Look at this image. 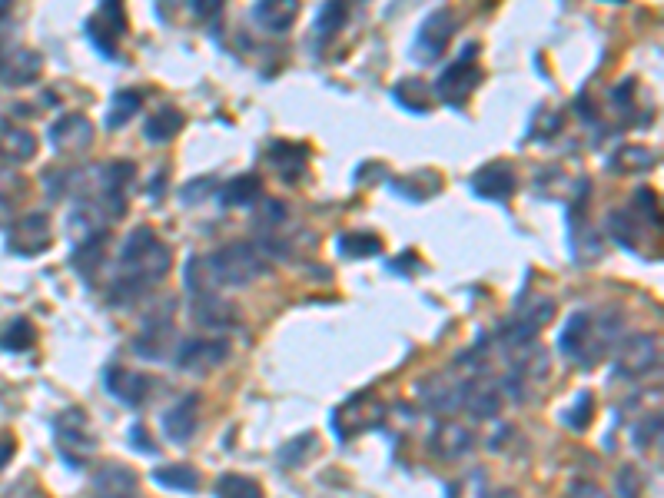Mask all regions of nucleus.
<instances>
[{
    "mask_svg": "<svg viewBox=\"0 0 664 498\" xmlns=\"http://www.w3.org/2000/svg\"><path fill=\"white\" fill-rule=\"evenodd\" d=\"M183 123H186L183 113L176 107H160L150 113L147 123H143V137H147L150 143H166L183 130Z\"/></svg>",
    "mask_w": 664,
    "mask_h": 498,
    "instance_id": "obj_22",
    "label": "nucleus"
},
{
    "mask_svg": "<svg viewBox=\"0 0 664 498\" xmlns=\"http://www.w3.org/2000/svg\"><path fill=\"white\" fill-rule=\"evenodd\" d=\"M591 329H595L591 316L575 313L572 319H568V326L562 329V339H558V346H562L565 356L578 359L581 366H588V356H591Z\"/></svg>",
    "mask_w": 664,
    "mask_h": 498,
    "instance_id": "obj_16",
    "label": "nucleus"
},
{
    "mask_svg": "<svg viewBox=\"0 0 664 498\" xmlns=\"http://www.w3.org/2000/svg\"><path fill=\"white\" fill-rule=\"evenodd\" d=\"M193 316L200 319L203 326H213V329H220V326H236V319H240V313L226 303V299H220V296H196V306H193Z\"/></svg>",
    "mask_w": 664,
    "mask_h": 498,
    "instance_id": "obj_23",
    "label": "nucleus"
},
{
    "mask_svg": "<svg viewBox=\"0 0 664 498\" xmlns=\"http://www.w3.org/2000/svg\"><path fill=\"white\" fill-rule=\"evenodd\" d=\"M130 442H133V449H140V452H150V455H157V442L150 439L147 425H130Z\"/></svg>",
    "mask_w": 664,
    "mask_h": 498,
    "instance_id": "obj_37",
    "label": "nucleus"
},
{
    "mask_svg": "<svg viewBox=\"0 0 664 498\" xmlns=\"http://www.w3.org/2000/svg\"><path fill=\"white\" fill-rule=\"evenodd\" d=\"M216 498H263V489L246 475H223L216 482Z\"/></svg>",
    "mask_w": 664,
    "mask_h": 498,
    "instance_id": "obj_31",
    "label": "nucleus"
},
{
    "mask_svg": "<svg viewBox=\"0 0 664 498\" xmlns=\"http://www.w3.org/2000/svg\"><path fill=\"white\" fill-rule=\"evenodd\" d=\"M97 498H117V495H97Z\"/></svg>",
    "mask_w": 664,
    "mask_h": 498,
    "instance_id": "obj_41",
    "label": "nucleus"
},
{
    "mask_svg": "<svg viewBox=\"0 0 664 498\" xmlns=\"http://www.w3.org/2000/svg\"><path fill=\"white\" fill-rule=\"evenodd\" d=\"M498 392L492 389V382L485 379H469L462 382V402L459 409H469L475 419H492V415L498 412Z\"/></svg>",
    "mask_w": 664,
    "mask_h": 498,
    "instance_id": "obj_18",
    "label": "nucleus"
},
{
    "mask_svg": "<svg viewBox=\"0 0 664 498\" xmlns=\"http://www.w3.org/2000/svg\"><path fill=\"white\" fill-rule=\"evenodd\" d=\"M37 342V329L30 319H10V323L0 329V349L4 352H27Z\"/></svg>",
    "mask_w": 664,
    "mask_h": 498,
    "instance_id": "obj_26",
    "label": "nucleus"
},
{
    "mask_svg": "<svg viewBox=\"0 0 664 498\" xmlns=\"http://www.w3.org/2000/svg\"><path fill=\"white\" fill-rule=\"evenodd\" d=\"M346 17H349L346 4H326L323 10H319V17H316V24H313L316 37H319V40H329L332 34H336V30H342Z\"/></svg>",
    "mask_w": 664,
    "mask_h": 498,
    "instance_id": "obj_32",
    "label": "nucleus"
},
{
    "mask_svg": "<svg viewBox=\"0 0 664 498\" xmlns=\"http://www.w3.org/2000/svg\"><path fill=\"white\" fill-rule=\"evenodd\" d=\"M123 24H127V17H123L120 4H103V7L97 10V17L87 20V37H90V44L97 47L107 60L117 57V37L123 34Z\"/></svg>",
    "mask_w": 664,
    "mask_h": 498,
    "instance_id": "obj_10",
    "label": "nucleus"
},
{
    "mask_svg": "<svg viewBox=\"0 0 664 498\" xmlns=\"http://www.w3.org/2000/svg\"><path fill=\"white\" fill-rule=\"evenodd\" d=\"M17 452V442H14V435H7V432H0V472L7 469V462H10V455Z\"/></svg>",
    "mask_w": 664,
    "mask_h": 498,
    "instance_id": "obj_39",
    "label": "nucleus"
},
{
    "mask_svg": "<svg viewBox=\"0 0 664 498\" xmlns=\"http://www.w3.org/2000/svg\"><path fill=\"white\" fill-rule=\"evenodd\" d=\"M37 153V140L27 130L4 127L0 130V160H30Z\"/></svg>",
    "mask_w": 664,
    "mask_h": 498,
    "instance_id": "obj_25",
    "label": "nucleus"
},
{
    "mask_svg": "<svg viewBox=\"0 0 664 498\" xmlns=\"http://www.w3.org/2000/svg\"><path fill=\"white\" fill-rule=\"evenodd\" d=\"M103 386H107L110 396L120 399L123 406H140L150 392V379L140 376V372H130V369H107Z\"/></svg>",
    "mask_w": 664,
    "mask_h": 498,
    "instance_id": "obj_15",
    "label": "nucleus"
},
{
    "mask_svg": "<svg viewBox=\"0 0 664 498\" xmlns=\"http://www.w3.org/2000/svg\"><path fill=\"white\" fill-rule=\"evenodd\" d=\"M44 70V60H40L34 50H10V54H0V83L4 87H27L34 83Z\"/></svg>",
    "mask_w": 664,
    "mask_h": 498,
    "instance_id": "obj_14",
    "label": "nucleus"
},
{
    "mask_svg": "<svg viewBox=\"0 0 664 498\" xmlns=\"http://www.w3.org/2000/svg\"><path fill=\"white\" fill-rule=\"evenodd\" d=\"M392 269H396V273H402V276H412V273H422V259L415 256V253H402L399 259H392Z\"/></svg>",
    "mask_w": 664,
    "mask_h": 498,
    "instance_id": "obj_38",
    "label": "nucleus"
},
{
    "mask_svg": "<svg viewBox=\"0 0 664 498\" xmlns=\"http://www.w3.org/2000/svg\"><path fill=\"white\" fill-rule=\"evenodd\" d=\"M396 100L406 103L415 113H425V107H429V103L422 100V80H402L396 87Z\"/></svg>",
    "mask_w": 664,
    "mask_h": 498,
    "instance_id": "obj_35",
    "label": "nucleus"
},
{
    "mask_svg": "<svg viewBox=\"0 0 664 498\" xmlns=\"http://www.w3.org/2000/svg\"><path fill=\"white\" fill-rule=\"evenodd\" d=\"M299 17V4L296 0H286V4H256L253 7V20L259 27H266L269 34H286L293 27V20Z\"/></svg>",
    "mask_w": 664,
    "mask_h": 498,
    "instance_id": "obj_21",
    "label": "nucleus"
},
{
    "mask_svg": "<svg viewBox=\"0 0 664 498\" xmlns=\"http://www.w3.org/2000/svg\"><path fill=\"white\" fill-rule=\"evenodd\" d=\"M432 452L442 455V459H459L472 449V432L462 429V425H439V429L432 432Z\"/></svg>",
    "mask_w": 664,
    "mask_h": 498,
    "instance_id": "obj_20",
    "label": "nucleus"
},
{
    "mask_svg": "<svg viewBox=\"0 0 664 498\" xmlns=\"http://www.w3.org/2000/svg\"><path fill=\"white\" fill-rule=\"evenodd\" d=\"M472 193L482 196V200L505 203L508 196L515 193V173H512V166H508V163H489V166H482V170L472 176Z\"/></svg>",
    "mask_w": 664,
    "mask_h": 498,
    "instance_id": "obj_13",
    "label": "nucleus"
},
{
    "mask_svg": "<svg viewBox=\"0 0 664 498\" xmlns=\"http://www.w3.org/2000/svg\"><path fill=\"white\" fill-rule=\"evenodd\" d=\"M140 107H143V93H140V90H120L117 97H113V103H110L107 127H110V130L127 127V123L137 117Z\"/></svg>",
    "mask_w": 664,
    "mask_h": 498,
    "instance_id": "obj_28",
    "label": "nucleus"
},
{
    "mask_svg": "<svg viewBox=\"0 0 664 498\" xmlns=\"http://www.w3.org/2000/svg\"><path fill=\"white\" fill-rule=\"evenodd\" d=\"M107 226H110V216L103 213L100 206H93V203H77L74 210H70V216H67V233H70V243H74V249L103 243V236H107Z\"/></svg>",
    "mask_w": 664,
    "mask_h": 498,
    "instance_id": "obj_7",
    "label": "nucleus"
},
{
    "mask_svg": "<svg viewBox=\"0 0 664 498\" xmlns=\"http://www.w3.org/2000/svg\"><path fill=\"white\" fill-rule=\"evenodd\" d=\"M206 276H210L213 289L216 286H246L266 273V259L253 243H230L216 249L213 256H203Z\"/></svg>",
    "mask_w": 664,
    "mask_h": 498,
    "instance_id": "obj_2",
    "label": "nucleus"
},
{
    "mask_svg": "<svg viewBox=\"0 0 664 498\" xmlns=\"http://www.w3.org/2000/svg\"><path fill=\"white\" fill-rule=\"evenodd\" d=\"M196 422H200V396H196V392L183 396L180 402H173V406L163 412V432H166V439L176 445H186L193 439Z\"/></svg>",
    "mask_w": 664,
    "mask_h": 498,
    "instance_id": "obj_11",
    "label": "nucleus"
},
{
    "mask_svg": "<svg viewBox=\"0 0 664 498\" xmlns=\"http://www.w3.org/2000/svg\"><path fill=\"white\" fill-rule=\"evenodd\" d=\"M93 489L97 495H117V498H133L137 495V472L127 469V465H103V469L93 475Z\"/></svg>",
    "mask_w": 664,
    "mask_h": 498,
    "instance_id": "obj_17",
    "label": "nucleus"
},
{
    "mask_svg": "<svg viewBox=\"0 0 664 498\" xmlns=\"http://www.w3.org/2000/svg\"><path fill=\"white\" fill-rule=\"evenodd\" d=\"M230 356V342L226 339H186L180 349H176L173 362L186 372H206Z\"/></svg>",
    "mask_w": 664,
    "mask_h": 498,
    "instance_id": "obj_9",
    "label": "nucleus"
},
{
    "mask_svg": "<svg viewBox=\"0 0 664 498\" xmlns=\"http://www.w3.org/2000/svg\"><path fill=\"white\" fill-rule=\"evenodd\" d=\"M475 54H479V44H469V50H462V57L439 74V80H435V93H439L442 103L459 107V103L469 100V93L482 83V70L475 67Z\"/></svg>",
    "mask_w": 664,
    "mask_h": 498,
    "instance_id": "obj_3",
    "label": "nucleus"
},
{
    "mask_svg": "<svg viewBox=\"0 0 664 498\" xmlns=\"http://www.w3.org/2000/svg\"><path fill=\"white\" fill-rule=\"evenodd\" d=\"M160 489H173V492H196L200 489V472L193 465H160L157 472L150 475Z\"/></svg>",
    "mask_w": 664,
    "mask_h": 498,
    "instance_id": "obj_24",
    "label": "nucleus"
},
{
    "mask_svg": "<svg viewBox=\"0 0 664 498\" xmlns=\"http://www.w3.org/2000/svg\"><path fill=\"white\" fill-rule=\"evenodd\" d=\"M591 415H595V402H591V392H581V396L575 399V406L568 409L565 422L572 425L575 432H585L588 422H591Z\"/></svg>",
    "mask_w": 664,
    "mask_h": 498,
    "instance_id": "obj_34",
    "label": "nucleus"
},
{
    "mask_svg": "<svg viewBox=\"0 0 664 498\" xmlns=\"http://www.w3.org/2000/svg\"><path fill=\"white\" fill-rule=\"evenodd\" d=\"M269 160H273V166H276V173L283 176L286 183H296L299 176L306 173V160H309V150L306 147H299V143H273L269 147Z\"/></svg>",
    "mask_w": 664,
    "mask_h": 498,
    "instance_id": "obj_19",
    "label": "nucleus"
},
{
    "mask_svg": "<svg viewBox=\"0 0 664 498\" xmlns=\"http://www.w3.org/2000/svg\"><path fill=\"white\" fill-rule=\"evenodd\" d=\"M50 143H54L57 150H67V153H80L87 150L93 143V123L83 117V113H64L54 127H50Z\"/></svg>",
    "mask_w": 664,
    "mask_h": 498,
    "instance_id": "obj_12",
    "label": "nucleus"
},
{
    "mask_svg": "<svg viewBox=\"0 0 664 498\" xmlns=\"http://www.w3.org/2000/svg\"><path fill=\"white\" fill-rule=\"evenodd\" d=\"M309 449H316V435L313 432H306V435H296L293 442L289 445H283V449H279V462L283 465H289V469H293V465H299L306 459V452Z\"/></svg>",
    "mask_w": 664,
    "mask_h": 498,
    "instance_id": "obj_33",
    "label": "nucleus"
},
{
    "mask_svg": "<svg viewBox=\"0 0 664 498\" xmlns=\"http://www.w3.org/2000/svg\"><path fill=\"white\" fill-rule=\"evenodd\" d=\"M50 246V220L44 213H27L10 226V253L37 256Z\"/></svg>",
    "mask_w": 664,
    "mask_h": 498,
    "instance_id": "obj_8",
    "label": "nucleus"
},
{
    "mask_svg": "<svg viewBox=\"0 0 664 498\" xmlns=\"http://www.w3.org/2000/svg\"><path fill=\"white\" fill-rule=\"evenodd\" d=\"M170 263V249L157 240V233L150 226H137L120 246V276L110 289L113 303H130L140 293H147L150 286H157L170 273Z\"/></svg>",
    "mask_w": 664,
    "mask_h": 498,
    "instance_id": "obj_1",
    "label": "nucleus"
},
{
    "mask_svg": "<svg viewBox=\"0 0 664 498\" xmlns=\"http://www.w3.org/2000/svg\"><path fill=\"white\" fill-rule=\"evenodd\" d=\"M572 498H605V492L591 482H578V485H572Z\"/></svg>",
    "mask_w": 664,
    "mask_h": 498,
    "instance_id": "obj_40",
    "label": "nucleus"
},
{
    "mask_svg": "<svg viewBox=\"0 0 664 498\" xmlns=\"http://www.w3.org/2000/svg\"><path fill=\"white\" fill-rule=\"evenodd\" d=\"M339 253L349 259H369L382 253V240L376 233H346L339 236Z\"/></svg>",
    "mask_w": 664,
    "mask_h": 498,
    "instance_id": "obj_29",
    "label": "nucleus"
},
{
    "mask_svg": "<svg viewBox=\"0 0 664 498\" xmlns=\"http://www.w3.org/2000/svg\"><path fill=\"white\" fill-rule=\"evenodd\" d=\"M661 439V415H655V419H645L635 429V445L638 449H648L651 442H658Z\"/></svg>",
    "mask_w": 664,
    "mask_h": 498,
    "instance_id": "obj_36",
    "label": "nucleus"
},
{
    "mask_svg": "<svg viewBox=\"0 0 664 498\" xmlns=\"http://www.w3.org/2000/svg\"><path fill=\"white\" fill-rule=\"evenodd\" d=\"M57 445L60 452H64V462L70 469H80L83 462L90 459L93 449H97V439H93V432L87 429V415L80 409H70L57 419Z\"/></svg>",
    "mask_w": 664,
    "mask_h": 498,
    "instance_id": "obj_4",
    "label": "nucleus"
},
{
    "mask_svg": "<svg viewBox=\"0 0 664 498\" xmlns=\"http://www.w3.org/2000/svg\"><path fill=\"white\" fill-rule=\"evenodd\" d=\"M651 166H655V157H651V150L645 147H625L611 157V170L615 173H641V170H651Z\"/></svg>",
    "mask_w": 664,
    "mask_h": 498,
    "instance_id": "obj_30",
    "label": "nucleus"
},
{
    "mask_svg": "<svg viewBox=\"0 0 664 498\" xmlns=\"http://www.w3.org/2000/svg\"><path fill=\"white\" fill-rule=\"evenodd\" d=\"M455 34V14L449 7H439L432 10L429 17L422 20L419 34H415V44H412V57L419 60V64H435L445 47H449V40Z\"/></svg>",
    "mask_w": 664,
    "mask_h": 498,
    "instance_id": "obj_5",
    "label": "nucleus"
},
{
    "mask_svg": "<svg viewBox=\"0 0 664 498\" xmlns=\"http://www.w3.org/2000/svg\"><path fill=\"white\" fill-rule=\"evenodd\" d=\"M658 339L648 336V332H638V336L625 339V346L618 349V366L615 376L618 379H638L658 366Z\"/></svg>",
    "mask_w": 664,
    "mask_h": 498,
    "instance_id": "obj_6",
    "label": "nucleus"
},
{
    "mask_svg": "<svg viewBox=\"0 0 664 498\" xmlns=\"http://www.w3.org/2000/svg\"><path fill=\"white\" fill-rule=\"evenodd\" d=\"M259 196V176L256 173H243L230 180L220 190V203L223 206H249Z\"/></svg>",
    "mask_w": 664,
    "mask_h": 498,
    "instance_id": "obj_27",
    "label": "nucleus"
}]
</instances>
